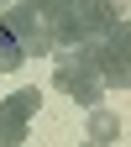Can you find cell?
<instances>
[{
  "instance_id": "obj_5",
  "label": "cell",
  "mask_w": 131,
  "mask_h": 147,
  "mask_svg": "<svg viewBox=\"0 0 131 147\" xmlns=\"http://www.w3.org/2000/svg\"><path fill=\"white\" fill-rule=\"evenodd\" d=\"M89 142H121V116L116 110H100V105H89Z\"/></svg>"
},
{
  "instance_id": "obj_4",
  "label": "cell",
  "mask_w": 131,
  "mask_h": 147,
  "mask_svg": "<svg viewBox=\"0 0 131 147\" xmlns=\"http://www.w3.org/2000/svg\"><path fill=\"white\" fill-rule=\"evenodd\" d=\"M52 84H58V95H68L73 105H100V95H105V84H100V74L95 68H84V63H58L52 68Z\"/></svg>"
},
{
  "instance_id": "obj_9",
  "label": "cell",
  "mask_w": 131,
  "mask_h": 147,
  "mask_svg": "<svg viewBox=\"0 0 131 147\" xmlns=\"http://www.w3.org/2000/svg\"><path fill=\"white\" fill-rule=\"evenodd\" d=\"M0 147H5V142H0Z\"/></svg>"
},
{
  "instance_id": "obj_2",
  "label": "cell",
  "mask_w": 131,
  "mask_h": 147,
  "mask_svg": "<svg viewBox=\"0 0 131 147\" xmlns=\"http://www.w3.org/2000/svg\"><path fill=\"white\" fill-rule=\"evenodd\" d=\"M37 110H42V95H37V89H11V95L0 100V142L21 147L32 137V116Z\"/></svg>"
},
{
  "instance_id": "obj_3",
  "label": "cell",
  "mask_w": 131,
  "mask_h": 147,
  "mask_svg": "<svg viewBox=\"0 0 131 147\" xmlns=\"http://www.w3.org/2000/svg\"><path fill=\"white\" fill-rule=\"evenodd\" d=\"M95 74L105 89H126L131 68H126V26H110L105 37H95Z\"/></svg>"
},
{
  "instance_id": "obj_6",
  "label": "cell",
  "mask_w": 131,
  "mask_h": 147,
  "mask_svg": "<svg viewBox=\"0 0 131 147\" xmlns=\"http://www.w3.org/2000/svg\"><path fill=\"white\" fill-rule=\"evenodd\" d=\"M21 63H26V53H21V42H16V37H11L5 26H0V74H16Z\"/></svg>"
},
{
  "instance_id": "obj_7",
  "label": "cell",
  "mask_w": 131,
  "mask_h": 147,
  "mask_svg": "<svg viewBox=\"0 0 131 147\" xmlns=\"http://www.w3.org/2000/svg\"><path fill=\"white\" fill-rule=\"evenodd\" d=\"M84 147H100V142H84Z\"/></svg>"
},
{
  "instance_id": "obj_8",
  "label": "cell",
  "mask_w": 131,
  "mask_h": 147,
  "mask_svg": "<svg viewBox=\"0 0 131 147\" xmlns=\"http://www.w3.org/2000/svg\"><path fill=\"white\" fill-rule=\"evenodd\" d=\"M0 5H11V0H0Z\"/></svg>"
},
{
  "instance_id": "obj_1",
  "label": "cell",
  "mask_w": 131,
  "mask_h": 147,
  "mask_svg": "<svg viewBox=\"0 0 131 147\" xmlns=\"http://www.w3.org/2000/svg\"><path fill=\"white\" fill-rule=\"evenodd\" d=\"M0 26H5L16 42H21V53H26V58H47V53H52V32H47V21L26 5V0L0 5Z\"/></svg>"
}]
</instances>
